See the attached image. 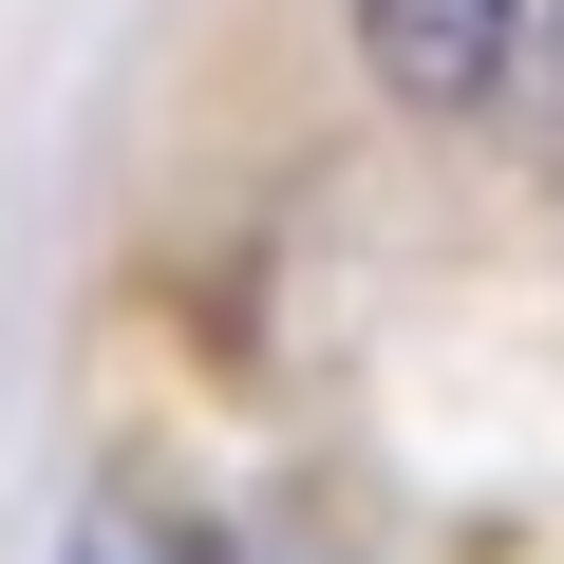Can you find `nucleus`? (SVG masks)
I'll return each instance as SVG.
<instances>
[{
  "label": "nucleus",
  "mask_w": 564,
  "mask_h": 564,
  "mask_svg": "<svg viewBox=\"0 0 564 564\" xmlns=\"http://www.w3.org/2000/svg\"><path fill=\"white\" fill-rule=\"evenodd\" d=\"M508 20H527V0H358V39H377V76L414 113H470L508 76Z\"/></svg>",
  "instance_id": "nucleus-1"
}]
</instances>
